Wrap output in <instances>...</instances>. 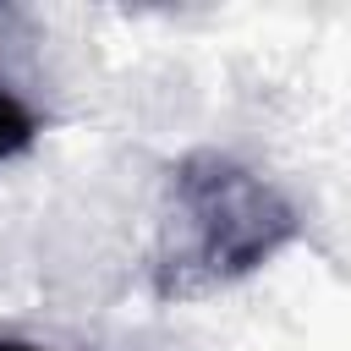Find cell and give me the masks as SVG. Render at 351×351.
Masks as SVG:
<instances>
[{
    "label": "cell",
    "mask_w": 351,
    "mask_h": 351,
    "mask_svg": "<svg viewBox=\"0 0 351 351\" xmlns=\"http://www.w3.org/2000/svg\"><path fill=\"white\" fill-rule=\"evenodd\" d=\"M302 236L291 197L230 154L197 148L170 165V197L154 252V291L165 302L208 296L247 280Z\"/></svg>",
    "instance_id": "cell-1"
},
{
    "label": "cell",
    "mask_w": 351,
    "mask_h": 351,
    "mask_svg": "<svg viewBox=\"0 0 351 351\" xmlns=\"http://www.w3.org/2000/svg\"><path fill=\"white\" fill-rule=\"evenodd\" d=\"M33 137H38V115L27 110V99H22L16 88H5V82H0V159L27 154V148H33Z\"/></svg>",
    "instance_id": "cell-2"
},
{
    "label": "cell",
    "mask_w": 351,
    "mask_h": 351,
    "mask_svg": "<svg viewBox=\"0 0 351 351\" xmlns=\"http://www.w3.org/2000/svg\"><path fill=\"white\" fill-rule=\"evenodd\" d=\"M0 351H49V346H33V340H16V335H0Z\"/></svg>",
    "instance_id": "cell-3"
}]
</instances>
